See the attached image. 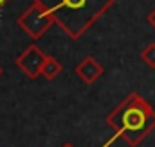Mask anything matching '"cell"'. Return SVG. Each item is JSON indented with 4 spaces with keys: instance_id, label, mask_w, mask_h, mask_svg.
<instances>
[{
    "instance_id": "4",
    "label": "cell",
    "mask_w": 155,
    "mask_h": 147,
    "mask_svg": "<svg viewBox=\"0 0 155 147\" xmlns=\"http://www.w3.org/2000/svg\"><path fill=\"white\" fill-rule=\"evenodd\" d=\"M45 59H47V54L41 52L36 45H31L16 58V67L27 77L36 79L38 75H41V68H43Z\"/></svg>"
},
{
    "instance_id": "3",
    "label": "cell",
    "mask_w": 155,
    "mask_h": 147,
    "mask_svg": "<svg viewBox=\"0 0 155 147\" xmlns=\"http://www.w3.org/2000/svg\"><path fill=\"white\" fill-rule=\"evenodd\" d=\"M16 23H18L20 29H24L33 39H38V38H41L49 29H51V25H52L54 22H52V18H51L40 5L33 4L29 9H25V11L18 16Z\"/></svg>"
},
{
    "instance_id": "11",
    "label": "cell",
    "mask_w": 155,
    "mask_h": 147,
    "mask_svg": "<svg viewBox=\"0 0 155 147\" xmlns=\"http://www.w3.org/2000/svg\"><path fill=\"white\" fill-rule=\"evenodd\" d=\"M0 74H2V68H0Z\"/></svg>"
},
{
    "instance_id": "6",
    "label": "cell",
    "mask_w": 155,
    "mask_h": 147,
    "mask_svg": "<svg viewBox=\"0 0 155 147\" xmlns=\"http://www.w3.org/2000/svg\"><path fill=\"white\" fill-rule=\"evenodd\" d=\"M60 72H61V63L58 59H54L52 56H47V59L43 63V68H41V75L47 81H52L54 77H58Z\"/></svg>"
},
{
    "instance_id": "5",
    "label": "cell",
    "mask_w": 155,
    "mask_h": 147,
    "mask_svg": "<svg viewBox=\"0 0 155 147\" xmlns=\"http://www.w3.org/2000/svg\"><path fill=\"white\" fill-rule=\"evenodd\" d=\"M76 75L85 83V84H92L96 83L101 75H103V67L94 59V58H85L81 63H78L76 68H74Z\"/></svg>"
},
{
    "instance_id": "10",
    "label": "cell",
    "mask_w": 155,
    "mask_h": 147,
    "mask_svg": "<svg viewBox=\"0 0 155 147\" xmlns=\"http://www.w3.org/2000/svg\"><path fill=\"white\" fill-rule=\"evenodd\" d=\"M61 147H74V145H72V144H63Z\"/></svg>"
},
{
    "instance_id": "8",
    "label": "cell",
    "mask_w": 155,
    "mask_h": 147,
    "mask_svg": "<svg viewBox=\"0 0 155 147\" xmlns=\"http://www.w3.org/2000/svg\"><path fill=\"white\" fill-rule=\"evenodd\" d=\"M146 20H148V23H150V25L155 29V7L150 11V14H148V18H146Z\"/></svg>"
},
{
    "instance_id": "1",
    "label": "cell",
    "mask_w": 155,
    "mask_h": 147,
    "mask_svg": "<svg viewBox=\"0 0 155 147\" xmlns=\"http://www.w3.org/2000/svg\"><path fill=\"white\" fill-rule=\"evenodd\" d=\"M71 38L79 39L116 0H33Z\"/></svg>"
},
{
    "instance_id": "9",
    "label": "cell",
    "mask_w": 155,
    "mask_h": 147,
    "mask_svg": "<svg viewBox=\"0 0 155 147\" xmlns=\"http://www.w3.org/2000/svg\"><path fill=\"white\" fill-rule=\"evenodd\" d=\"M7 2H9V0H0V9H2V7H4V5L7 4Z\"/></svg>"
},
{
    "instance_id": "2",
    "label": "cell",
    "mask_w": 155,
    "mask_h": 147,
    "mask_svg": "<svg viewBox=\"0 0 155 147\" xmlns=\"http://www.w3.org/2000/svg\"><path fill=\"white\" fill-rule=\"evenodd\" d=\"M107 124L128 145H139L155 129V110L139 93H130L107 115Z\"/></svg>"
},
{
    "instance_id": "7",
    "label": "cell",
    "mask_w": 155,
    "mask_h": 147,
    "mask_svg": "<svg viewBox=\"0 0 155 147\" xmlns=\"http://www.w3.org/2000/svg\"><path fill=\"white\" fill-rule=\"evenodd\" d=\"M141 58H143V61H144L148 67L155 68V43H150V45L141 52Z\"/></svg>"
}]
</instances>
